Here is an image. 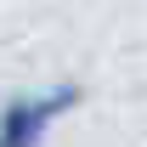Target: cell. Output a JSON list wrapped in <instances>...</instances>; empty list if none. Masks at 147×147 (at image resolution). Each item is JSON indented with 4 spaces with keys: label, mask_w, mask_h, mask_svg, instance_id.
<instances>
[{
    "label": "cell",
    "mask_w": 147,
    "mask_h": 147,
    "mask_svg": "<svg viewBox=\"0 0 147 147\" xmlns=\"http://www.w3.org/2000/svg\"><path fill=\"white\" fill-rule=\"evenodd\" d=\"M79 102H85L79 79H57V85H40V91H11L0 102V147H45V136Z\"/></svg>",
    "instance_id": "cell-1"
}]
</instances>
